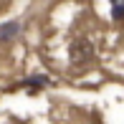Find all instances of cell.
<instances>
[{
  "instance_id": "cell-1",
  "label": "cell",
  "mask_w": 124,
  "mask_h": 124,
  "mask_svg": "<svg viewBox=\"0 0 124 124\" xmlns=\"http://www.w3.org/2000/svg\"><path fill=\"white\" fill-rule=\"evenodd\" d=\"M69 58H71V63H74V66L89 63V61L94 58V46H91V41H86V38H76V41L69 46Z\"/></svg>"
},
{
  "instance_id": "cell-2",
  "label": "cell",
  "mask_w": 124,
  "mask_h": 124,
  "mask_svg": "<svg viewBox=\"0 0 124 124\" xmlns=\"http://www.w3.org/2000/svg\"><path fill=\"white\" fill-rule=\"evenodd\" d=\"M18 33H20V23H18V20H8V23H3V25H0V43L13 41Z\"/></svg>"
},
{
  "instance_id": "cell-3",
  "label": "cell",
  "mask_w": 124,
  "mask_h": 124,
  "mask_svg": "<svg viewBox=\"0 0 124 124\" xmlns=\"http://www.w3.org/2000/svg\"><path fill=\"white\" fill-rule=\"evenodd\" d=\"M48 84H51V81H48L46 76H31V78H25L20 86H31V91H38L41 86H48Z\"/></svg>"
},
{
  "instance_id": "cell-4",
  "label": "cell",
  "mask_w": 124,
  "mask_h": 124,
  "mask_svg": "<svg viewBox=\"0 0 124 124\" xmlns=\"http://www.w3.org/2000/svg\"><path fill=\"white\" fill-rule=\"evenodd\" d=\"M111 3V20L122 23L124 20V0H109Z\"/></svg>"
}]
</instances>
